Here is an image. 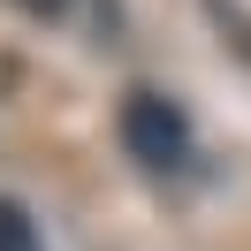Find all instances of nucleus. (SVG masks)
<instances>
[{"label": "nucleus", "instance_id": "f257e3e1", "mask_svg": "<svg viewBox=\"0 0 251 251\" xmlns=\"http://www.w3.org/2000/svg\"><path fill=\"white\" fill-rule=\"evenodd\" d=\"M122 145H129V160H145V168H183L190 160V122H183L175 99L129 92L122 99Z\"/></svg>", "mask_w": 251, "mask_h": 251}, {"label": "nucleus", "instance_id": "f03ea898", "mask_svg": "<svg viewBox=\"0 0 251 251\" xmlns=\"http://www.w3.org/2000/svg\"><path fill=\"white\" fill-rule=\"evenodd\" d=\"M0 251H8V236H0Z\"/></svg>", "mask_w": 251, "mask_h": 251}]
</instances>
